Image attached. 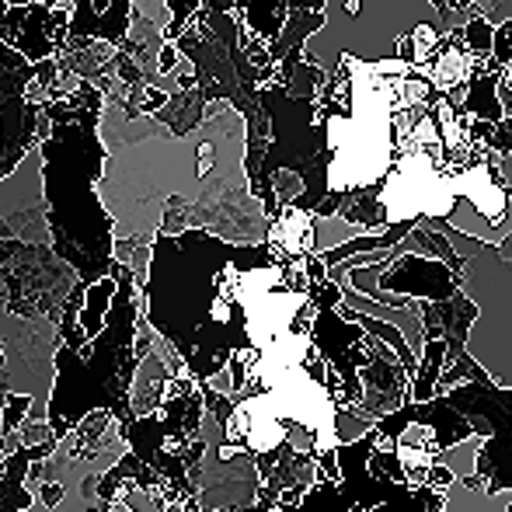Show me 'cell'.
Returning a JSON list of instances; mask_svg holds the SVG:
<instances>
[{"instance_id": "6da1fadb", "label": "cell", "mask_w": 512, "mask_h": 512, "mask_svg": "<svg viewBox=\"0 0 512 512\" xmlns=\"http://www.w3.org/2000/svg\"><path fill=\"white\" fill-rule=\"evenodd\" d=\"M53 126L39 136L42 157V199H46L49 241L60 262H74L84 283H98L112 272L115 223L98 199V182L105 171V147L98 136V112L88 115V105L56 108L42 105Z\"/></svg>"}, {"instance_id": "8992f818", "label": "cell", "mask_w": 512, "mask_h": 512, "mask_svg": "<svg viewBox=\"0 0 512 512\" xmlns=\"http://www.w3.org/2000/svg\"><path fill=\"white\" fill-rule=\"evenodd\" d=\"M178 63H182V53L175 49V42H164V46L157 49V74H161V77L171 74Z\"/></svg>"}, {"instance_id": "5b68a950", "label": "cell", "mask_w": 512, "mask_h": 512, "mask_svg": "<svg viewBox=\"0 0 512 512\" xmlns=\"http://www.w3.org/2000/svg\"><path fill=\"white\" fill-rule=\"evenodd\" d=\"M21 429V443L25 446H32V443H46L49 436H53V429H49V422H32V418H28L25 425H18Z\"/></svg>"}, {"instance_id": "3957f363", "label": "cell", "mask_w": 512, "mask_h": 512, "mask_svg": "<svg viewBox=\"0 0 512 512\" xmlns=\"http://www.w3.org/2000/svg\"><path fill=\"white\" fill-rule=\"evenodd\" d=\"M115 297V276H105L98 283L84 286V307L77 310V328L84 331V338H98L105 331V314L112 307Z\"/></svg>"}, {"instance_id": "277c9868", "label": "cell", "mask_w": 512, "mask_h": 512, "mask_svg": "<svg viewBox=\"0 0 512 512\" xmlns=\"http://www.w3.org/2000/svg\"><path fill=\"white\" fill-rule=\"evenodd\" d=\"M460 32V42H464V49L474 56V60H488V53H492V18H481V14H474L471 21H464V28H457Z\"/></svg>"}, {"instance_id": "52a82bcc", "label": "cell", "mask_w": 512, "mask_h": 512, "mask_svg": "<svg viewBox=\"0 0 512 512\" xmlns=\"http://www.w3.org/2000/svg\"><path fill=\"white\" fill-rule=\"evenodd\" d=\"M502 77H506V81L512 84V63H509V67H506V70H502Z\"/></svg>"}, {"instance_id": "7a4b0ae2", "label": "cell", "mask_w": 512, "mask_h": 512, "mask_svg": "<svg viewBox=\"0 0 512 512\" xmlns=\"http://www.w3.org/2000/svg\"><path fill=\"white\" fill-rule=\"evenodd\" d=\"M481 67H485V60H474V56L464 49V42H460V32L453 28V32L439 35L436 56H432L418 74L429 81V88L436 91L439 98L460 105V95H464L467 81H471Z\"/></svg>"}]
</instances>
